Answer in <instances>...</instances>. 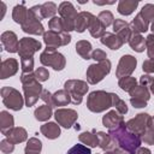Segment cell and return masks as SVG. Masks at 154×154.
Listing matches in <instances>:
<instances>
[{
	"instance_id": "obj_1",
	"label": "cell",
	"mask_w": 154,
	"mask_h": 154,
	"mask_svg": "<svg viewBox=\"0 0 154 154\" xmlns=\"http://www.w3.org/2000/svg\"><path fill=\"white\" fill-rule=\"evenodd\" d=\"M108 134L117 142L118 147L124 152H126L128 154H136V152L141 147V142H142L141 137L129 131L126 129L125 123L120 124L118 128L113 130H108Z\"/></svg>"
},
{
	"instance_id": "obj_2",
	"label": "cell",
	"mask_w": 154,
	"mask_h": 154,
	"mask_svg": "<svg viewBox=\"0 0 154 154\" xmlns=\"http://www.w3.org/2000/svg\"><path fill=\"white\" fill-rule=\"evenodd\" d=\"M20 82H22V85H23L25 105L28 107H31L37 102L38 97H41L43 88H42L41 83L37 81V78L35 77L34 72H29V73H23L22 72Z\"/></svg>"
},
{
	"instance_id": "obj_3",
	"label": "cell",
	"mask_w": 154,
	"mask_h": 154,
	"mask_svg": "<svg viewBox=\"0 0 154 154\" xmlns=\"http://www.w3.org/2000/svg\"><path fill=\"white\" fill-rule=\"evenodd\" d=\"M112 106H113L112 93H107L105 90H95L91 91L87 97V107L90 112L101 113Z\"/></svg>"
},
{
	"instance_id": "obj_4",
	"label": "cell",
	"mask_w": 154,
	"mask_h": 154,
	"mask_svg": "<svg viewBox=\"0 0 154 154\" xmlns=\"http://www.w3.org/2000/svg\"><path fill=\"white\" fill-rule=\"evenodd\" d=\"M111 66H112V64L108 59L89 65L87 69V72H85L88 84H96V83L101 82L109 73Z\"/></svg>"
},
{
	"instance_id": "obj_5",
	"label": "cell",
	"mask_w": 154,
	"mask_h": 154,
	"mask_svg": "<svg viewBox=\"0 0 154 154\" xmlns=\"http://www.w3.org/2000/svg\"><path fill=\"white\" fill-rule=\"evenodd\" d=\"M58 12L64 23V32L70 34V31L75 30V28H76V19L78 17L77 10L75 8V6L71 2L63 1L58 7Z\"/></svg>"
},
{
	"instance_id": "obj_6",
	"label": "cell",
	"mask_w": 154,
	"mask_h": 154,
	"mask_svg": "<svg viewBox=\"0 0 154 154\" xmlns=\"http://www.w3.org/2000/svg\"><path fill=\"white\" fill-rule=\"evenodd\" d=\"M40 61L43 66H51L55 71H61L66 65L65 57L59 53L54 48L47 47L41 54H40Z\"/></svg>"
},
{
	"instance_id": "obj_7",
	"label": "cell",
	"mask_w": 154,
	"mask_h": 154,
	"mask_svg": "<svg viewBox=\"0 0 154 154\" xmlns=\"http://www.w3.org/2000/svg\"><path fill=\"white\" fill-rule=\"evenodd\" d=\"M4 105L12 111H20L25 103L24 96L12 87H2L0 90Z\"/></svg>"
},
{
	"instance_id": "obj_8",
	"label": "cell",
	"mask_w": 154,
	"mask_h": 154,
	"mask_svg": "<svg viewBox=\"0 0 154 154\" xmlns=\"http://www.w3.org/2000/svg\"><path fill=\"white\" fill-rule=\"evenodd\" d=\"M64 89H66L71 95V103L79 105L83 100V96L87 94L89 87L88 82L82 79H67L64 83Z\"/></svg>"
},
{
	"instance_id": "obj_9",
	"label": "cell",
	"mask_w": 154,
	"mask_h": 154,
	"mask_svg": "<svg viewBox=\"0 0 154 154\" xmlns=\"http://www.w3.org/2000/svg\"><path fill=\"white\" fill-rule=\"evenodd\" d=\"M150 122H152V117L148 113H138L134 118L129 119L125 123V125L129 131H131L132 134L140 137H143L147 129L150 125Z\"/></svg>"
},
{
	"instance_id": "obj_10",
	"label": "cell",
	"mask_w": 154,
	"mask_h": 154,
	"mask_svg": "<svg viewBox=\"0 0 154 154\" xmlns=\"http://www.w3.org/2000/svg\"><path fill=\"white\" fill-rule=\"evenodd\" d=\"M43 42L47 47L57 49L60 46H66L71 42V35L69 32H54L48 30L43 35Z\"/></svg>"
},
{
	"instance_id": "obj_11",
	"label": "cell",
	"mask_w": 154,
	"mask_h": 154,
	"mask_svg": "<svg viewBox=\"0 0 154 154\" xmlns=\"http://www.w3.org/2000/svg\"><path fill=\"white\" fill-rule=\"evenodd\" d=\"M130 102L135 108H143L150 99V91L147 87L136 85L130 93Z\"/></svg>"
},
{
	"instance_id": "obj_12",
	"label": "cell",
	"mask_w": 154,
	"mask_h": 154,
	"mask_svg": "<svg viewBox=\"0 0 154 154\" xmlns=\"http://www.w3.org/2000/svg\"><path fill=\"white\" fill-rule=\"evenodd\" d=\"M136 66H137V59L130 54H124L119 59V63L116 70V77L122 78V77L130 76L135 71Z\"/></svg>"
},
{
	"instance_id": "obj_13",
	"label": "cell",
	"mask_w": 154,
	"mask_h": 154,
	"mask_svg": "<svg viewBox=\"0 0 154 154\" xmlns=\"http://www.w3.org/2000/svg\"><path fill=\"white\" fill-rule=\"evenodd\" d=\"M41 49V42L31 37H22L19 40V58H32L34 54Z\"/></svg>"
},
{
	"instance_id": "obj_14",
	"label": "cell",
	"mask_w": 154,
	"mask_h": 154,
	"mask_svg": "<svg viewBox=\"0 0 154 154\" xmlns=\"http://www.w3.org/2000/svg\"><path fill=\"white\" fill-rule=\"evenodd\" d=\"M54 118L58 124L65 129H70L77 120L78 113L72 108H58L54 112Z\"/></svg>"
},
{
	"instance_id": "obj_15",
	"label": "cell",
	"mask_w": 154,
	"mask_h": 154,
	"mask_svg": "<svg viewBox=\"0 0 154 154\" xmlns=\"http://www.w3.org/2000/svg\"><path fill=\"white\" fill-rule=\"evenodd\" d=\"M20 26H22V30L24 32L30 34V35H45V32H46L41 20H38L30 10H29V14H28L26 20Z\"/></svg>"
},
{
	"instance_id": "obj_16",
	"label": "cell",
	"mask_w": 154,
	"mask_h": 154,
	"mask_svg": "<svg viewBox=\"0 0 154 154\" xmlns=\"http://www.w3.org/2000/svg\"><path fill=\"white\" fill-rule=\"evenodd\" d=\"M0 38H1L2 47L5 48L6 52H8V53H18V51H19V41H18L17 35L13 31H11V30L4 31L1 34Z\"/></svg>"
},
{
	"instance_id": "obj_17",
	"label": "cell",
	"mask_w": 154,
	"mask_h": 154,
	"mask_svg": "<svg viewBox=\"0 0 154 154\" xmlns=\"http://www.w3.org/2000/svg\"><path fill=\"white\" fill-rule=\"evenodd\" d=\"M123 123H124V118L117 109H111L102 117V124L108 130H113Z\"/></svg>"
},
{
	"instance_id": "obj_18",
	"label": "cell",
	"mask_w": 154,
	"mask_h": 154,
	"mask_svg": "<svg viewBox=\"0 0 154 154\" xmlns=\"http://www.w3.org/2000/svg\"><path fill=\"white\" fill-rule=\"evenodd\" d=\"M18 67H19L18 60L14 59V58H8V59L2 60L1 71H0V78L1 79H6V78L16 75L17 71H18Z\"/></svg>"
},
{
	"instance_id": "obj_19",
	"label": "cell",
	"mask_w": 154,
	"mask_h": 154,
	"mask_svg": "<svg viewBox=\"0 0 154 154\" xmlns=\"http://www.w3.org/2000/svg\"><path fill=\"white\" fill-rule=\"evenodd\" d=\"M113 30L116 32V35H118L123 42H128L129 38H130V35H131V28H130V24L123 19H119V18H116L114 22H113Z\"/></svg>"
},
{
	"instance_id": "obj_20",
	"label": "cell",
	"mask_w": 154,
	"mask_h": 154,
	"mask_svg": "<svg viewBox=\"0 0 154 154\" xmlns=\"http://www.w3.org/2000/svg\"><path fill=\"white\" fill-rule=\"evenodd\" d=\"M5 136H6V138L8 141H11L14 144L22 143V142H24V141L28 140V132L22 126H14V128H12L11 130H8L5 134Z\"/></svg>"
},
{
	"instance_id": "obj_21",
	"label": "cell",
	"mask_w": 154,
	"mask_h": 154,
	"mask_svg": "<svg viewBox=\"0 0 154 154\" xmlns=\"http://www.w3.org/2000/svg\"><path fill=\"white\" fill-rule=\"evenodd\" d=\"M100 41H101L102 45H105L106 47H108V48H111L113 51H117V49L122 48V46L124 45L123 40L118 35L112 34V32H108V31H106L103 34V36L100 38Z\"/></svg>"
},
{
	"instance_id": "obj_22",
	"label": "cell",
	"mask_w": 154,
	"mask_h": 154,
	"mask_svg": "<svg viewBox=\"0 0 154 154\" xmlns=\"http://www.w3.org/2000/svg\"><path fill=\"white\" fill-rule=\"evenodd\" d=\"M40 131L48 140H55V138H58L60 136V132H61L60 131V125L57 124V123H53V122H48V123L41 125Z\"/></svg>"
},
{
	"instance_id": "obj_23",
	"label": "cell",
	"mask_w": 154,
	"mask_h": 154,
	"mask_svg": "<svg viewBox=\"0 0 154 154\" xmlns=\"http://www.w3.org/2000/svg\"><path fill=\"white\" fill-rule=\"evenodd\" d=\"M96 136H97V141H99V147L107 152V150H112L116 148V144L117 142L111 137V135L107 132H103V131H97L96 132Z\"/></svg>"
},
{
	"instance_id": "obj_24",
	"label": "cell",
	"mask_w": 154,
	"mask_h": 154,
	"mask_svg": "<svg viewBox=\"0 0 154 154\" xmlns=\"http://www.w3.org/2000/svg\"><path fill=\"white\" fill-rule=\"evenodd\" d=\"M93 17H94V14H91L90 12H87V11L79 12L78 17L76 19V28H75V30L77 32H84L89 28V24H90V20H91Z\"/></svg>"
},
{
	"instance_id": "obj_25",
	"label": "cell",
	"mask_w": 154,
	"mask_h": 154,
	"mask_svg": "<svg viewBox=\"0 0 154 154\" xmlns=\"http://www.w3.org/2000/svg\"><path fill=\"white\" fill-rule=\"evenodd\" d=\"M128 42H129L130 47L137 53H142L146 49V38L142 36V34L131 31V35H130V38Z\"/></svg>"
},
{
	"instance_id": "obj_26",
	"label": "cell",
	"mask_w": 154,
	"mask_h": 154,
	"mask_svg": "<svg viewBox=\"0 0 154 154\" xmlns=\"http://www.w3.org/2000/svg\"><path fill=\"white\" fill-rule=\"evenodd\" d=\"M130 28H131V31L142 34V32H146V31L149 29V22H147V20L141 16V13H137V14L135 16V18L131 20Z\"/></svg>"
},
{
	"instance_id": "obj_27",
	"label": "cell",
	"mask_w": 154,
	"mask_h": 154,
	"mask_svg": "<svg viewBox=\"0 0 154 154\" xmlns=\"http://www.w3.org/2000/svg\"><path fill=\"white\" fill-rule=\"evenodd\" d=\"M76 52L78 55H81V58L88 60L91 59V53H93V47L91 43L87 40H79L76 43Z\"/></svg>"
},
{
	"instance_id": "obj_28",
	"label": "cell",
	"mask_w": 154,
	"mask_h": 154,
	"mask_svg": "<svg viewBox=\"0 0 154 154\" xmlns=\"http://www.w3.org/2000/svg\"><path fill=\"white\" fill-rule=\"evenodd\" d=\"M78 140H79V142L82 144L88 146V147H91V148L99 146V141H97V136H96V131L95 130L81 132L79 136H78Z\"/></svg>"
},
{
	"instance_id": "obj_29",
	"label": "cell",
	"mask_w": 154,
	"mask_h": 154,
	"mask_svg": "<svg viewBox=\"0 0 154 154\" xmlns=\"http://www.w3.org/2000/svg\"><path fill=\"white\" fill-rule=\"evenodd\" d=\"M28 14H29V10L24 6V4L22 5H16L12 10V19L17 23V24H23L26 18H28Z\"/></svg>"
},
{
	"instance_id": "obj_30",
	"label": "cell",
	"mask_w": 154,
	"mask_h": 154,
	"mask_svg": "<svg viewBox=\"0 0 154 154\" xmlns=\"http://www.w3.org/2000/svg\"><path fill=\"white\" fill-rule=\"evenodd\" d=\"M14 125V119L13 116L10 114L7 111H1L0 112V130L2 135H5L8 130H11Z\"/></svg>"
},
{
	"instance_id": "obj_31",
	"label": "cell",
	"mask_w": 154,
	"mask_h": 154,
	"mask_svg": "<svg viewBox=\"0 0 154 154\" xmlns=\"http://www.w3.org/2000/svg\"><path fill=\"white\" fill-rule=\"evenodd\" d=\"M137 0H120L118 2V12L123 16H129L137 8Z\"/></svg>"
},
{
	"instance_id": "obj_32",
	"label": "cell",
	"mask_w": 154,
	"mask_h": 154,
	"mask_svg": "<svg viewBox=\"0 0 154 154\" xmlns=\"http://www.w3.org/2000/svg\"><path fill=\"white\" fill-rule=\"evenodd\" d=\"M105 29H106V28L100 23V20L97 19V17L94 16V17L91 18L90 24H89V28H88L90 35H91L93 37H95V38H101V37L103 36V34L106 32Z\"/></svg>"
},
{
	"instance_id": "obj_33",
	"label": "cell",
	"mask_w": 154,
	"mask_h": 154,
	"mask_svg": "<svg viewBox=\"0 0 154 154\" xmlns=\"http://www.w3.org/2000/svg\"><path fill=\"white\" fill-rule=\"evenodd\" d=\"M71 102V95L66 89L57 90L53 94V103L54 106H67Z\"/></svg>"
},
{
	"instance_id": "obj_34",
	"label": "cell",
	"mask_w": 154,
	"mask_h": 154,
	"mask_svg": "<svg viewBox=\"0 0 154 154\" xmlns=\"http://www.w3.org/2000/svg\"><path fill=\"white\" fill-rule=\"evenodd\" d=\"M42 150V142L37 137H31L28 140L26 146L24 148L25 154H40Z\"/></svg>"
},
{
	"instance_id": "obj_35",
	"label": "cell",
	"mask_w": 154,
	"mask_h": 154,
	"mask_svg": "<svg viewBox=\"0 0 154 154\" xmlns=\"http://www.w3.org/2000/svg\"><path fill=\"white\" fill-rule=\"evenodd\" d=\"M52 107L48 106V105H42V106H38L35 112H34V116H35V119L38 120V122H46L51 117H52Z\"/></svg>"
},
{
	"instance_id": "obj_36",
	"label": "cell",
	"mask_w": 154,
	"mask_h": 154,
	"mask_svg": "<svg viewBox=\"0 0 154 154\" xmlns=\"http://www.w3.org/2000/svg\"><path fill=\"white\" fill-rule=\"evenodd\" d=\"M118 85L122 90L126 91V93H130L136 85H137V81L135 77H131V76H126V77H122L119 78L118 81Z\"/></svg>"
},
{
	"instance_id": "obj_37",
	"label": "cell",
	"mask_w": 154,
	"mask_h": 154,
	"mask_svg": "<svg viewBox=\"0 0 154 154\" xmlns=\"http://www.w3.org/2000/svg\"><path fill=\"white\" fill-rule=\"evenodd\" d=\"M58 11V7L54 2L48 1L41 5V14L43 18H53L55 17V13Z\"/></svg>"
},
{
	"instance_id": "obj_38",
	"label": "cell",
	"mask_w": 154,
	"mask_h": 154,
	"mask_svg": "<svg viewBox=\"0 0 154 154\" xmlns=\"http://www.w3.org/2000/svg\"><path fill=\"white\" fill-rule=\"evenodd\" d=\"M48 28L49 30L54 31V32H64V23H63V19L61 17H53L49 19L48 22Z\"/></svg>"
},
{
	"instance_id": "obj_39",
	"label": "cell",
	"mask_w": 154,
	"mask_h": 154,
	"mask_svg": "<svg viewBox=\"0 0 154 154\" xmlns=\"http://www.w3.org/2000/svg\"><path fill=\"white\" fill-rule=\"evenodd\" d=\"M112 99H113V106L116 107V109H117L122 116H123V114H126L128 111H129V108H128L125 101L122 100L116 93H112Z\"/></svg>"
},
{
	"instance_id": "obj_40",
	"label": "cell",
	"mask_w": 154,
	"mask_h": 154,
	"mask_svg": "<svg viewBox=\"0 0 154 154\" xmlns=\"http://www.w3.org/2000/svg\"><path fill=\"white\" fill-rule=\"evenodd\" d=\"M97 19L100 20V23L105 26V28H107V26H109L111 24H113V22H114V17H113V14H112V12L111 11H101L99 14H97Z\"/></svg>"
},
{
	"instance_id": "obj_41",
	"label": "cell",
	"mask_w": 154,
	"mask_h": 154,
	"mask_svg": "<svg viewBox=\"0 0 154 154\" xmlns=\"http://www.w3.org/2000/svg\"><path fill=\"white\" fill-rule=\"evenodd\" d=\"M140 13L147 22H149V23L154 22V5L153 4H146L142 7V10L140 11Z\"/></svg>"
},
{
	"instance_id": "obj_42",
	"label": "cell",
	"mask_w": 154,
	"mask_h": 154,
	"mask_svg": "<svg viewBox=\"0 0 154 154\" xmlns=\"http://www.w3.org/2000/svg\"><path fill=\"white\" fill-rule=\"evenodd\" d=\"M142 141L147 144H154V117H152V122L149 128L147 129L144 136L142 137Z\"/></svg>"
},
{
	"instance_id": "obj_43",
	"label": "cell",
	"mask_w": 154,
	"mask_h": 154,
	"mask_svg": "<svg viewBox=\"0 0 154 154\" xmlns=\"http://www.w3.org/2000/svg\"><path fill=\"white\" fill-rule=\"evenodd\" d=\"M20 69L23 73L32 72L34 69V58H22L20 59Z\"/></svg>"
},
{
	"instance_id": "obj_44",
	"label": "cell",
	"mask_w": 154,
	"mask_h": 154,
	"mask_svg": "<svg viewBox=\"0 0 154 154\" xmlns=\"http://www.w3.org/2000/svg\"><path fill=\"white\" fill-rule=\"evenodd\" d=\"M146 49L149 59H154V34H149L146 37Z\"/></svg>"
},
{
	"instance_id": "obj_45",
	"label": "cell",
	"mask_w": 154,
	"mask_h": 154,
	"mask_svg": "<svg viewBox=\"0 0 154 154\" xmlns=\"http://www.w3.org/2000/svg\"><path fill=\"white\" fill-rule=\"evenodd\" d=\"M66 154H91V152L90 148H88L84 144H75L67 150Z\"/></svg>"
},
{
	"instance_id": "obj_46",
	"label": "cell",
	"mask_w": 154,
	"mask_h": 154,
	"mask_svg": "<svg viewBox=\"0 0 154 154\" xmlns=\"http://www.w3.org/2000/svg\"><path fill=\"white\" fill-rule=\"evenodd\" d=\"M34 73H35V77L37 78L38 82H45V81H47V79L49 78V72H48V70H47L46 67H43V66L37 67Z\"/></svg>"
},
{
	"instance_id": "obj_47",
	"label": "cell",
	"mask_w": 154,
	"mask_h": 154,
	"mask_svg": "<svg viewBox=\"0 0 154 154\" xmlns=\"http://www.w3.org/2000/svg\"><path fill=\"white\" fill-rule=\"evenodd\" d=\"M0 150L5 154H10L14 150V143H12L11 141H8L7 138H4L0 142Z\"/></svg>"
},
{
	"instance_id": "obj_48",
	"label": "cell",
	"mask_w": 154,
	"mask_h": 154,
	"mask_svg": "<svg viewBox=\"0 0 154 154\" xmlns=\"http://www.w3.org/2000/svg\"><path fill=\"white\" fill-rule=\"evenodd\" d=\"M91 59H94L96 63H100V61H103V60L107 59V54H106V52H103L102 49L96 48V49H94L93 53H91Z\"/></svg>"
},
{
	"instance_id": "obj_49",
	"label": "cell",
	"mask_w": 154,
	"mask_h": 154,
	"mask_svg": "<svg viewBox=\"0 0 154 154\" xmlns=\"http://www.w3.org/2000/svg\"><path fill=\"white\" fill-rule=\"evenodd\" d=\"M142 70H143V72H146L147 75L154 73V59H146V60L143 61Z\"/></svg>"
},
{
	"instance_id": "obj_50",
	"label": "cell",
	"mask_w": 154,
	"mask_h": 154,
	"mask_svg": "<svg viewBox=\"0 0 154 154\" xmlns=\"http://www.w3.org/2000/svg\"><path fill=\"white\" fill-rule=\"evenodd\" d=\"M41 99L45 101L46 105L51 106L52 108L54 107V103H53V94H51L49 90L43 89V91H42V94H41Z\"/></svg>"
},
{
	"instance_id": "obj_51",
	"label": "cell",
	"mask_w": 154,
	"mask_h": 154,
	"mask_svg": "<svg viewBox=\"0 0 154 154\" xmlns=\"http://www.w3.org/2000/svg\"><path fill=\"white\" fill-rule=\"evenodd\" d=\"M152 82H153V77H152L150 75L144 73V75H142V76L140 77V83H141V85H143V87H147V88L150 87Z\"/></svg>"
},
{
	"instance_id": "obj_52",
	"label": "cell",
	"mask_w": 154,
	"mask_h": 154,
	"mask_svg": "<svg viewBox=\"0 0 154 154\" xmlns=\"http://www.w3.org/2000/svg\"><path fill=\"white\" fill-rule=\"evenodd\" d=\"M105 154H128V153L124 152L123 149H120L119 147H116V148L112 149V150H107V152H105Z\"/></svg>"
},
{
	"instance_id": "obj_53",
	"label": "cell",
	"mask_w": 154,
	"mask_h": 154,
	"mask_svg": "<svg viewBox=\"0 0 154 154\" xmlns=\"http://www.w3.org/2000/svg\"><path fill=\"white\" fill-rule=\"evenodd\" d=\"M136 154H152L150 149L149 148H146V147H140L138 150L136 152Z\"/></svg>"
},
{
	"instance_id": "obj_54",
	"label": "cell",
	"mask_w": 154,
	"mask_h": 154,
	"mask_svg": "<svg viewBox=\"0 0 154 154\" xmlns=\"http://www.w3.org/2000/svg\"><path fill=\"white\" fill-rule=\"evenodd\" d=\"M0 6H1V16H0V19H2L4 16H5V13H6V5H5V2L0 1Z\"/></svg>"
},
{
	"instance_id": "obj_55",
	"label": "cell",
	"mask_w": 154,
	"mask_h": 154,
	"mask_svg": "<svg viewBox=\"0 0 154 154\" xmlns=\"http://www.w3.org/2000/svg\"><path fill=\"white\" fill-rule=\"evenodd\" d=\"M149 88H150V93L154 95V78H153V82H152V84H150Z\"/></svg>"
},
{
	"instance_id": "obj_56",
	"label": "cell",
	"mask_w": 154,
	"mask_h": 154,
	"mask_svg": "<svg viewBox=\"0 0 154 154\" xmlns=\"http://www.w3.org/2000/svg\"><path fill=\"white\" fill-rule=\"evenodd\" d=\"M150 30H152V34H154V22H153L152 25H150Z\"/></svg>"
},
{
	"instance_id": "obj_57",
	"label": "cell",
	"mask_w": 154,
	"mask_h": 154,
	"mask_svg": "<svg viewBox=\"0 0 154 154\" xmlns=\"http://www.w3.org/2000/svg\"><path fill=\"white\" fill-rule=\"evenodd\" d=\"M96 154H99V153H96Z\"/></svg>"
}]
</instances>
